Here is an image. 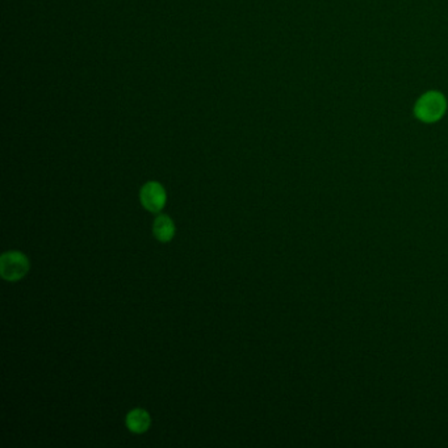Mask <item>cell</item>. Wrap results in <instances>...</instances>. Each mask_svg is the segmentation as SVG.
Listing matches in <instances>:
<instances>
[{
	"label": "cell",
	"mask_w": 448,
	"mask_h": 448,
	"mask_svg": "<svg viewBox=\"0 0 448 448\" xmlns=\"http://www.w3.org/2000/svg\"><path fill=\"white\" fill-rule=\"evenodd\" d=\"M153 232L156 239L161 242H168L174 238L175 234V225L168 216H158L154 221Z\"/></svg>",
	"instance_id": "277c9868"
},
{
	"label": "cell",
	"mask_w": 448,
	"mask_h": 448,
	"mask_svg": "<svg viewBox=\"0 0 448 448\" xmlns=\"http://www.w3.org/2000/svg\"><path fill=\"white\" fill-rule=\"evenodd\" d=\"M141 203L147 208V211L158 213L163 209L166 205V191L162 185L156 182H149L141 189Z\"/></svg>",
	"instance_id": "3957f363"
},
{
	"label": "cell",
	"mask_w": 448,
	"mask_h": 448,
	"mask_svg": "<svg viewBox=\"0 0 448 448\" xmlns=\"http://www.w3.org/2000/svg\"><path fill=\"white\" fill-rule=\"evenodd\" d=\"M150 416L147 410H132L127 417V429L136 434H142L150 428Z\"/></svg>",
	"instance_id": "5b68a950"
},
{
	"label": "cell",
	"mask_w": 448,
	"mask_h": 448,
	"mask_svg": "<svg viewBox=\"0 0 448 448\" xmlns=\"http://www.w3.org/2000/svg\"><path fill=\"white\" fill-rule=\"evenodd\" d=\"M30 271L28 258L20 251H8L0 258V275L7 282H18Z\"/></svg>",
	"instance_id": "7a4b0ae2"
},
{
	"label": "cell",
	"mask_w": 448,
	"mask_h": 448,
	"mask_svg": "<svg viewBox=\"0 0 448 448\" xmlns=\"http://www.w3.org/2000/svg\"><path fill=\"white\" fill-rule=\"evenodd\" d=\"M446 99L439 92H428L422 98L419 99L416 104V116L418 117L423 123H434L438 121L440 117L446 112Z\"/></svg>",
	"instance_id": "6da1fadb"
}]
</instances>
